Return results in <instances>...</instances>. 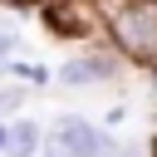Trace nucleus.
Here are the masks:
<instances>
[{"label":"nucleus","mask_w":157,"mask_h":157,"mask_svg":"<svg viewBox=\"0 0 157 157\" xmlns=\"http://www.w3.org/2000/svg\"><path fill=\"white\" fill-rule=\"evenodd\" d=\"M123 118H128V108H123V103H118V108H108V113H103V128H118V123H123Z\"/></svg>","instance_id":"obj_9"},{"label":"nucleus","mask_w":157,"mask_h":157,"mask_svg":"<svg viewBox=\"0 0 157 157\" xmlns=\"http://www.w3.org/2000/svg\"><path fill=\"white\" fill-rule=\"evenodd\" d=\"M10 157H39L44 147H39V123L34 118H10Z\"/></svg>","instance_id":"obj_4"},{"label":"nucleus","mask_w":157,"mask_h":157,"mask_svg":"<svg viewBox=\"0 0 157 157\" xmlns=\"http://www.w3.org/2000/svg\"><path fill=\"white\" fill-rule=\"evenodd\" d=\"M39 157H59V152H54V147H44V152H39Z\"/></svg>","instance_id":"obj_12"},{"label":"nucleus","mask_w":157,"mask_h":157,"mask_svg":"<svg viewBox=\"0 0 157 157\" xmlns=\"http://www.w3.org/2000/svg\"><path fill=\"white\" fill-rule=\"evenodd\" d=\"M39 25L59 39H83V44H103V5H78V0H44L39 5Z\"/></svg>","instance_id":"obj_3"},{"label":"nucleus","mask_w":157,"mask_h":157,"mask_svg":"<svg viewBox=\"0 0 157 157\" xmlns=\"http://www.w3.org/2000/svg\"><path fill=\"white\" fill-rule=\"evenodd\" d=\"M118 157H152V142H147V147H142V142H123Z\"/></svg>","instance_id":"obj_7"},{"label":"nucleus","mask_w":157,"mask_h":157,"mask_svg":"<svg viewBox=\"0 0 157 157\" xmlns=\"http://www.w3.org/2000/svg\"><path fill=\"white\" fill-rule=\"evenodd\" d=\"M49 147H54L59 157H118L123 142L113 137V128L88 123V118H78V113H64V118H54Z\"/></svg>","instance_id":"obj_2"},{"label":"nucleus","mask_w":157,"mask_h":157,"mask_svg":"<svg viewBox=\"0 0 157 157\" xmlns=\"http://www.w3.org/2000/svg\"><path fill=\"white\" fill-rule=\"evenodd\" d=\"M78 5H103V0H78Z\"/></svg>","instance_id":"obj_13"},{"label":"nucleus","mask_w":157,"mask_h":157,"mask_svg":"<svg viewBox=\"0 0 157 157\" xmlns=\"http://www.w3.org/2000/svg\"><path fill=\"white\" fill-rule=\"evenodd\" d=\"M103 34L128 64L152 69L157 64V0H103Z\"/></svg>","instance_id":"obj_1"},{"label":"nucleus","mask_w":157,"mask_h":157,"mask_svg":"<svg viewBox=\"0 0 157 157\" xmlns=\"http://www.w3.org/2000/svg\"><path fill=\"white\" fill-rule=\"evenodd\" d=\"M20 10H0V64H15V49H20Z\"/></svg>","instance_id":"obj_5"},{"label":"nucleus","mask_w":157,"mask_h":157,"mask_svg":"<svg viewBox=\"0 0 157 157\" xmlns=\"http://www.w3.org/2000/svg\"><path fill=\"white\" fill-rule=\"evenodd\" d=\"M152 157H157V137H152Z\"/></svg>","instance_id":"obj_14"},{"label":"nucleus","mask_w":157,"mask_h":157,"mask_svg":"<svg viewBox=\"0 0 157 157\" xmlns=\"http://www.w3.org/2000/svg\"><path fill=\"white\" fill-rule=\"evenodd\" d=\"M25 98H29V88H20V83H5V88H0V118H20Z\"/></svg>","instance_id":"obj_6"},{"label":"nucleus","mask_w":157,"mask_h":157,"mask_svg":"<svg viewBox=\"0 0 157 157\" xmlns=\"http://www.w3.org/2000/svg\"><path fill=\"white\" fill-rule=\"evenodd\" d=\"M39 5H44V0H0V10H20V15H25V10H39Z\"/></svg>","instance_id":"obj_8"},{"label":"nucleus","mask_w":157,"mask_h":157,"mask_svg":"<svg viewBox=\"0 0 157 157\" xmlns=\"http://www.w3.org/2000/svg\"><path fill=\"white\" fill-rule=\"evenodd\" d=\"M147 78H152V83H147V88H152V93H157V64H152V69H147Z\"/></svg>","instance_id":"obj_11"},{"label":"nucleus","mask_w":157,"mask_h":157,"mask_svg":"<svg viewBox=\"0 0 157 157\" xmlns=\"http://www.w3.org/2000/svg\"><path fill=\"white\" fill-rule=\"evenodd\" d=\"M10 132H15L10 118H0V157H10Z\"/></svg>","instance_id":"obj_10"}]
</instances>
